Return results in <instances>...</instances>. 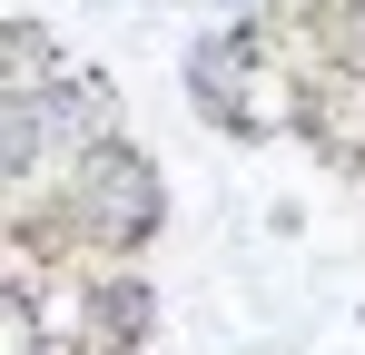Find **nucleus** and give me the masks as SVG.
I'll return each mask as SVG.
<instances>
[{
  "label": "nucleus",
  "instance_id": "nucleus-1",
  "mask_svg": "<svg viewBox=\"0 0 365 355\" xmlns=\"http://www.w3.org/2000/svg\"><path fill=\"white\" fill-rule=\"evenodd\" d=\"M79 197H89V217H99L109 237H138L148 217H158V178L138 168L128 148H89V158H79Z\"/></svg>",
  "mask_w": 365,
  "mask_h": 355
},
{
  "label": "nucleus",
  "instance_id": "nucleus-2",
  "mask_svg": "<svg viewBox=\"0 0 365 355\" xmlns=\"http://www.w3.org/2000/svg\"><path fill=\"white\" fill-rule=\"evenodd\" d=\"M356 20H365V0H356ZM356 50H365V30H356Z\"/></svg>",
  "mask_w": 365,
  "mask_h": 355
},
{
  "label": "nucleus",
  "instance_id": "nucleus-3",
  "mask_svg": "<svg viewBox=\"0 0 365 355\" xmlns=\"http://www.w3.org/2000/svg\"><path fill=\"white\" fill-rule=\"evenodd\" d=\"M227 10H247V0H227Z\"/></svg>",
  "mask_w": 365,
  "mask_h": 355
}]
</instances>
